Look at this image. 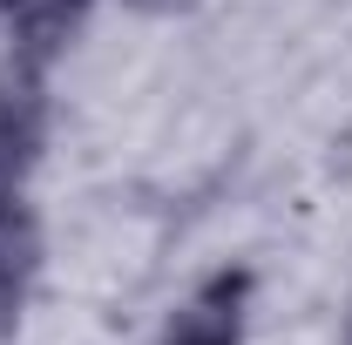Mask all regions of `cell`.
Listing matches in <instances>:
<instances>
[{
    "label": "cell",
    "mask_w": 352,
    "mask_h": 345,
    "mask_svg": "<svg viewBox=\"0 0 352 345\" xmlns=\"http://www.w3.org/2000/svg\"><path fill=\"white\" fill-rule=\"evenodd\" d=\"M34 278H41V216L14 190V197H0V339H14Z\"/></svg>",
    "instance_id": "277c9868"
},
{
    "label": "cell",
    "mask_w": 352,
    "mask_h": 345,
    "mask_svg": "<svg viewBox=\"0 0 352 345\" xmlns=\"http://www.w3.org/2000/svg\"><path fill=\"white\" fill-rule=\"evenodd\" d=\"M47 122H54L47 82L7 68V82H0V197L28 190V176H34V163L47 149Z\"/></svg>",
    "instance_id": "7a4b0ae2"
},
{
    "label": "cell",
    "mask_w": 352,
    "mask_h": 345,
    "mask_svg": "<svg viewBox=\"0 0 352 345\" xmlns=\"http://www.w3.org/2000/svg\"><path fill=\"white\" fill-rule=\"evenodd\" d=\"M14 7H21V0H0V21H7V14H14Z\"/></svg>",
    "instance_id": "8992f818"
},
{
    "label": "cell",
    "mask_w": 352,
    "mask_h": 345,
    "mask_svg": "<svg viewBox=\"0 0 352 345\" xmlns=\"http://www.w3.org/2000/svg\"><path fill=\"white\" fill-rule=\"evenodd\" d=\"M88 7H95V0H21V7L7 14V68L47 82V68H54V61L75 47V34L88 27Z\"/></svg>",
    "instance_id": "3957f363"
},
{
    "label": "cell",
    "mask_w": 352,
    "mask_h": 345,
    "mask_svg": "<svg viewBox=\"0 0 352 345\" xmlns=\"http://www.w3.org/2000/svg\"><path fill=\"white\" fill-rule=\"evenodd\" d=\"M129 14H149V21H170V14H190L197 0H122Z\"/></svg>",
    "instance_id": "5b68a950"
},
{
    "label": "cell",
    "mask_w": 352,
    "mask_h": 345,
    "mask_svg": "<svg viewBox=\"0 0 352 345\" xmlns=\"http://www.w3.org/2000/svg\"><path fill=\"white\" fill-rule=\"evenodd\" d=\"M251 291H258L251 264H217L163 318V339L156 345H244V332H251Z\"/></svg>",
    "instance_id": "6da1fadb"
},
{
    "label": "cell",
    "mask_w": 352,
    "mask_h": 345,
    "mask_svg": "<svg viewBox=\"0 0 352 345\" xmlns=\"http://www.w3.org/2000/svg\"><path fill=\"white\" fill-rule=\"evenodd\" d=\"M346 345H352V311H346Z\"/></svg>",
    "instance_id": "52a82bcc"
}]
</instances>
